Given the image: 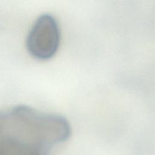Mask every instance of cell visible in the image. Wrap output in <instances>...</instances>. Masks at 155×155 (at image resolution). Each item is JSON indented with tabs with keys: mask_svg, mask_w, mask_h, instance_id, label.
Wrapping results in <instances>:
<instances>
[{
	"mask_svg": "<svg viewBox=\"0 0 155 155\" xmlns=\"http://www.w3.org/2000/svg\"><path fill=\"white\" fill-rule=\"evenodd\" d=\"M60 39V29L56 19L45 13L38 17L31 27L26 38V47L33 58L47 60L56 53Z\"/></svg>",
	"mask_w": 155,
	"mask_h": 155,
	"instance_id": "6da1fadb",
	"label": "cell"
},
{
	"mask_svg": "<svg viewBox=\"0 0 155 155\" xmlns=\"http://www.w3.org/2000/svg\"><path fill=\"white\" fill-rule=\"evenodd\" d=\"M51 148L33 137L0 133V155H50Z\"/></svg>",
	"mask_w": 155,
	"mask_h": 155,
	"instance_id": "7a4b0ae2",
	"label": "cell"
}]
</instances>
